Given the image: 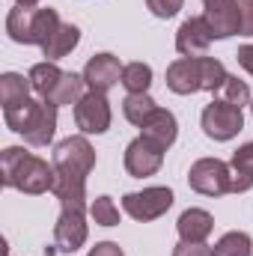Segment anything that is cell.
Listing matches in <instances>:
<instances>
[{
    "label": "cell",
    "mask_w": 253,
    "mask_h": 256,
    "mask_svg": "<svg viewBox=\"0 0 253 256\" xmlns=\"http://www.w3.org/2000/svg\"><path fill=\"white\" fill-rule=\"evenodd\" d=\"M224 98H226L230 104H236V108H244V104H250L253 96H250V86H248V80H238L236 74H230V78H226V84H224Z\"/></svg>",
    "instance_id": "cell-25"
},
{
    "label": "cell",
    "mask_w": 253,
    "mask_h": 256,
    "mask_svg": "<svg viewBox=\"0 0 253 256\" xmlns=\"http://www.w3.org/2000/svg\"><path fill=\"white\" fill-rule=\"evenodd\" d=\"M110 102L104 92H84V98L74 104V122L80 128V134H104L110 128Z\"/></svg>",
    "instance_id": "cell-8"
},
{
    "label": "cell",
    "mask_w": 253,
    "mask_h": 256,
    "mask_svg": "<svg viewBox=\"0 0 253 256\" xmlns=\"http://www.w3.org/2000/svg\"><path fill=\"white\" fill-rule=\"evenodd\" d=\"M250 188H253V176L232 170V194H244V191H250Z\"/></svg>",
    "instance_id": "cell-31"
},
{
    "label": "cell",
    "mask_w": 253,
    "mask_h": 256,
    "mask_svg": "<svg viewBox=\"0 0 253 256\" xmlns=\"http://www.w3.org/2000/svg\"><path fill=\"white\" fill-rule=\"evenodd\" d=\"M120 84L126 86L128 92H149V86H152V66L128 63L122 68V80Z\"/></svg>",
    "instance_id": "cell-23"
},
{
    "label": "cell",
    "mask_w": 253,
    "mask_h": 256,
    "mask_svg": "<svg viewBox=\"0 0 253 256\" xmlns=\"http://www.w3.org/2000/svg\"><path fill=\"white\" fill-rule=\"evenodd\" d=\"M54 170L66 173V176H78V179H86L96 167V149L92 143L86 140V134H74V137H66L54 146V158H51Z\"/></svg>",
    "instance_id": "cell-4"
},
{
    "label": "cell",
    "mask_w": 253,
    "mask_h": 256,
    "mask_svg": "<svg viewBox=\"0 0 253 256\" xmlns=\"http://www.w3.org/2000/svg\"><path fill=\"white\" fill-rule=\"evenodd\" d=\"M122 68L126 66L120 63V57H114V54H96V57H90L86 66H84V84L92 90V92H108V90H114L120 80H122Z\"/></svg>",
    "instance_id": "cell-11"
},
{
    "label": "cell",
    "mask_w": 253,
    "mask_h": 256,
    "mask_svg": "<svg viewBox=\"0 0 253 256\" xmlns=\"http://www.w3.org/2000/svg\"><path fill=\"white\" fill-rule=\"evenodd\" d=\"M78 42H80V30L74 27V24H60L57 27V33L48 39V45H42V54H45V60H51V63H57V60H63L68 57L74 48H78Z\"/></svg>",
    "instance_id": "cell-16"
},
{
    "label": "cell",
    "mask_w": 253,
    "mask_h": 256,
    "mask_svg": "<svg viewBox=\"0 0 253 256\" xmlns=\"http://www.w3.org/2000/svg\"><path fill=\"white\" fill-rule=\"evenodd\" d=\"M236 60H238V66H242L248 74H253V45H242L238 54H236Z\"/></svg>",
    "instance_id": "cell-32"
},
{
    "label": "cell",
    "mask_w": 253,
    "mask_h": 256,
    "mask_svg": "<svg viewBox=\"0 0 253 256\" xmlns=\"http://www.w3.org/2000/svg\"><path fill=\"white\" fill-rule=\"evenodd\" d=\"M158 110V104H155V98L149 96V92H128L126 102H122V114H126V120L131 126H143L152 114Z\"/></svg>",
    "instance_id": "cell-21"
},
{
    "label": "cell",
    "mask_w": 253,
    "mask_h": 256,
    "mask_svg": "<svg viewBox=\"0 0 253 256\" xmlns=\"http://www.w3.org/2000/svg\"><path fill=\"white\" fill-rule=\"evenodd\" d=\"M173 191L164 188V185H155V188H143V191H134L122 196V208H126L128 218L140 220V224H149V220H158L161 214L170 212L173 206Z\"/></svg>",
    "instance_id": "cell-7"
},
{
    "label": "cell",
    "mask_w": 253,
    "mask_h": 256,
    "mask_svg": "<svg viewBox=\"0 0 253 256\" xmlns=\"http://www.w3.org/2000/svg\"><path fill=\"white\" fill-rule=\"evenodd\" d=\"M212 254L214 256H253V238L248 232L232 230V232H226V236L218 238V244L212 248Z\"/></svg>",
    "instance_id": "cell-22"
},
{
    "label": "cell",
    "mask_w": 253,
    "mask_h": 256,
    "mask_svg": "<svg viewBox=\"0 0 253 256\" xmlns=\"http://www.w3.org/2000/svg\"><path fill=\"white\" fill-rule=\"evenodd\" d=\"M84 74H74V72H63V78H60V84L54 86V92L48 96V102L51 104H57V108H66V104H78L80 98H84Z\"/></svg>",
    "instance_id": "cell-19"
},
{
    "label": "cell",
    "mask_w": 253,
    "mask_h": 256,
    "mask_svg": "<svg viewBox=\"0 0 253 256\" xmlns=\"http://www.w3.org/2000/svg\"><path fill=\"white\" fill-rule=\"evenodd\" d=\"M164 164V149L155 146L152 140H146L143 134L134 137L126 146V170L128 176L134 179H146V176H155Z\"/></svg>",
    "instance_id": "cell-9"
},
{
    "label": "cell",
    "mask_w": 253,
    "mask_h": 256,
    "mask_svg": "<svg viewBox=\"0 0 253 256\" xmlns=\"http://www.w3.org/2000/svg\"><path fill=\"white\" fill-rule=\"evenodd\" d=\"M63 21H60V15H57V9H51V6H42V9H33V15H30V42L27 45H48V39L57 33V27H60Z\"/></svg>",
    "instance_id": "cell-17"
},
{
    "label": "cell",
    "mask_w": 253,
    "mask_h": 256,
    "mask_svg": "<svg viewBox=\"0 0 253 256\" xmlns=\"http://www.w3.org/2000/svg\"><path fill=\"white\" fill-rule=\"evenodd\" d=\"M15 3H18V6H24V9H33L39 0H15Z\"/></svg>",
    "instance_id": "cell-34"
},
{
    "label": "cell",
    "mask_w": 253,
    "mask_h": 256,
    "mask_svg": "<svg viewBox=\"0 0 253 256\" xmlns=\"http://www.w3.org/2000/svg\"><path fill=\"white\" fill-rule=\"evenodd\" d=\"M51 194L60 200L63 208H74V212H86V179H78V176H66L54 170V188Z\"/></svg>",
    "instance_id": "cell-14"
},
{
    "label": "cell",
    "mask_w": 253,
    "mask_h": 256,
    "mask_svg": "<svg viewBox=\"0 0 253 256\" xmlns=\"http://www.w3.org/2000/svg\"><path fill=\"white\" fill-rule=\"evenodd\" d=\"M90 226H86V212H74V208H63L57 224H54V248L60 254H74L86 244Z\"/></svg>",
    "instance_id": "cell-10"
},
{
    "label": "cell",
    "mask_w": 253,
    "mask_h": 256,
    "mask_svg": "<svg viewBox=\"0 0 253 256\" xmlns=\"http://www.w3.org/2000/svg\"><path fill=\"white\" fill-rule=\"evenodd\" d=\"M200 126L206 131V137H212L218 143H226L244 128V114H242V108L230 104L226 98H214V102L206 104V110L200 116Z\"/></svg>",
    "instance_id": "cell-6"
},
{
    "label": "cell",
    "mask_w": 253,
    "mask_h": 256,
    "mask_svg": "<svg viewBox=\"0 0 253 256\" xmlns=\"http://www.w3.org/2000/svg\"><path fill=\"white\" fill-rule=\"evenodd\" d=\"M3 120L30 146H48L54 140V131H57V104H51L45 98L42 102L27 98L24 104H15V108L3 110Z\"/></svg>",
    "instance_id": "cell-3"
},
{
    "label": "cell",
    "mask_w": 253,
    "mask_h": 256,
    "mask_svg": "<svg viewBox=\"0 0 253 256\" xmlns=\"http://www.w3.org/2000/svg\"><path fill=\"white\" fill-rule=\"evenodd\" d=\"M146 6L155 18H173L185 6V0H146Z\"/></svg>",
    "instance_id": "cell-27"
},
{
    "label": "cell",
    "mask_w": 253,
    "mask_h": 256,
    "mask_svg": "<svg viewBox=\"0 0 253 256\" xmlns=\"http://www.w3.org/2000/svg\"><path fill=\"white\" fill-rule=\"evenodd\" d=\"M173 256H214L206 242H179L173 248Z\"/></svg>",
    "instance_id": "cell-28"
},
{
    "label": "cell",
    "mask_w": 253,
    "mask_h": 256,
    "mask_svg": "<svg viewBox=\"0 0 253 256\" xmlns=\"http://www.w3.org/2000/svg\"><path fill=\"white\" fill-rule=\"evenodd\" d=\"M202 6H206V12H220V9L238 6V0H202Z\"/></svg>",
    "instance_id": "cell-33"
},
{
    "label": "cell",
    "mask_w": 253,
    "mask_h": 256,
    "mask_svg": "<svg viewBox=\"0 0 253 256\" xmlns=\"http://www.w3.org/2000/svg\"><path fill=\"white\" fill-rule=\"evenodd\" d=\"M30 90H33L30 78H24V74H18V72L0 74V104H3V110H9V108H15V104H24V102L30 98Z\"/></svg>",
    "instance_id": "cell-18"
},
{
    "label": "cell",
    "mask_w": 253,
    "mask_h": 256,
    "mask_svg": "<svg viewBox=\"0 0 253 256\" xmlns=\"http://www.w3.org/2000/svg\"><path fill=\"white\" fill-rule=\"evenodd\" d=\"M140 134L167 152V149L176 143V137H179V122H176L173 110H167V108H158V110H155V114H152V116H149L143 126H140Z\"/></svg>",
    "instance_id": "cell-13"
},
{
    "label": "cell",
    "mask_w": 253,
    "mask_h": 256,
    "mask_svg": "<svg viewBox=\"0 0 253 256\" xmlns=\"http://www.w3.org/2000/svg\"><path fill=\"white\" fill-rule=\"evenodd\" d=\"M230 167H232L236 173H248V176H253V140L244 143V146H238V149L232 152Z\"/></svg>",
    "instance_id": "cell-26"
},
{
    "label": "cell",
    "mask_w": 253,
    "mask_h": 256,
    "mask_svg": "<svg viewBox=\"0 0 253 256\" xmlns=\"http://www.w3.org/2000/svg\"><path fill=\"white\" fill-rule=\"evenodd\" d=\"M250 114H253V102H250Z\"/></svg>",
    "instance_id": "cell-35"
},
{
    "label": "cell",
    "mask_w": 253,
    "mask_h": 256,
    "mask_svg": "<svg viewBox=\"0 0 253 256\" xmlns=\"http://www.w3.org/2000/svg\"><path fill=\"white\" fill-rule=\"evenodd\" d=\"M212 42H214V36H212V27L202 15L185 18L182 27L176 30V51L182 57H206Z\"/></svg>",
    "instance_id": "cell-12"
},
{
    "label": "cell",
    "mask_w": 253,
    "mask_h": 256,
    "mask_svg": "<svg viewBox=\"0 0 253 256\" xmlns=\"http://www.w3.org/2000/svg\"><path fill=\"white\" fill-rule=\"evenodd\" d=\"M86 256H126V254H122V248L116 242H98Z\"/></svg>",
    "instance_id": "cell-30"
},
{
    "label": "cell",
    "mask_w": 253,
    "mask_h": 256,
    "mask_svg": "<svg viewBox=\"0 0 253 256\" xmlns=\"http://www.w3.org/2000/svg\"><path fill=\"white\" fill-rule=\"evenodd\" d=\"M176 230L182 242H206L214 230V218L206 208H185L176 220Z\"/></svg>",
    "instance_id": "cell-15"
},
{
    "label": "cell",
    "mask_w": 253,
    "mask_h": 256,
    "mask_svg": "<svg viewBox=\"0 0 253 256\" xmlns=\"http://www.w3.org/2000/svg\"><path fill=\"white\" fill-rule=\"evenodd\" d=\"M90 218L98 226H120V208L110 196H96L90 202Z\"/></svg>",
    "instance_id": "cell-24"
},
{
    "label": "cell",
    "mask_w": 253,
    "mask_h": 256,
    "mask_svg": "<svg viewBox=\"0 0 253 256\" xmlns=\"http://www.w3.org/2000/svg\"><path fill=\"white\" fill-rule=\"evenodd\" d=\"M27 78H30V84H33V92H39L45 102H48V96L54 92V86L60 84V78H63V68L57 63H51V60H45V63H36L30 72H27Z\"/></svg>",
    "instance_id": "cell-20"
},
{
    "label": "cell",
    "mask_w": 253,
    "mask_h": 256,
    "mask_svg": "<svg viewBox=\"0 0 253 256\" xmlns=\"http://www.w3.org/2000/svg\"><path fill=\"white\" fill-rule=\"evenodd\" d=\"M188 185L202 196L232 194V167L220 158H200L188 170Z\"/></svg>",
    "instance_id": "cell-5"
},
{
    "label": "cell",
    "mask_w": 253,
    "mask_h": 256,
    "mask_svg": "<svg viewBox=\"0 0 253 256\" xmlns=\"http://www.w3.org/2000/svg\"><path fill=\"white\" fill-rule=\"evenodd\" d=\"M238 18H242V36H253V0H238Z\"/></svg>",
    "instance_id": "cell-29"
},
{
    "label": "cell",
    "mask_w": 253,
    "mask_h": 256,
    "mask_svg": "<svg viewBox=\"0 0 253 256\" xmlns=\"http://www.w3.org/2000/svg\"><path fill=\"white\" fill-rule=\"evenodd\" d=\"M0 182L6 188L39 196L54 188V164L30 155L24 146H6L0 155Z\"/></svg>",
    "instance_id": "cell-1"
},
{
    "label": "cell",
    "mask_w": 253,
    "mask_h": 256,
    "mask_svg": "<svg viewBox=\"0 0 253 256\" xmlns=\"http://www.w3.org/2000/svg\"><path fill=\"white\" fill-rule=\"evenodd\" d=\"M230 72L214 57H179L167 66V86L176 96H194V92H214L224 90Z\"/></svg>",
    "instance_id": "cell-2"
}]
</instances>
